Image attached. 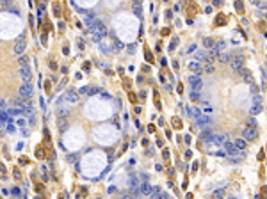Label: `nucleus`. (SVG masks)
Returning a JSON list of instances; mask_svg holds the SVG:
<instances>
[{"mask_svg":"<svg viewBox=\"0 0 267 199\" xmlns=\"http://www.w3.org/2000/svg\"><path fill=\"white\" fill-rule=\"evenodd\" d=\"M151 190H153V187H151L150 183H141V195H143V197H144V195H150Z\"/></svg>","mask_w":267,"mask_h":199,"instance_id":"obj_13","label":"nucleus"},{"mask_svg":"<svg viewBox=\"0 0 267 199\" xmlns=\"http://www.w3.org/2000/svg\"><path fill=\"white\" fill-rule=\"evenodd\" d=\"M214 131H210V130H203L201 131V139H203V142H207V144H214Z\"/></svg>","mask_w":267,"mask_h":199,"instance_id":"obj_9","label":"nucleus"},{"mask_svg":"<svg viewBox=\"0 0 267 199\" xmlns=\"http://www.w3.org/2000/svg\"><path fill=\"white\" fill-rule=\"evenodd\" d=\"M185 144H191V135H185Z\"/></svg>","mask_w":267,"mask_h":199,"instance_id":"obj_40","label":"nucleus"},{"mask_svg":"<svg viewBox=\"0 0 267 199\" xmlns=\"http://www.w3.org/2000/svg\"><path fill=\"white\" fill-rule=\"evenodd\" d=\"M134 13H136V14L141 18V14H143V13H141V6H139V7H137V6H134Z\"/></svg>","mask_w":267,"mask_h":199,"instance_id":"obj_32","label":"nucleus"},{"mask_svg":"<svg viewBox=\"0 0 267 199\" xmlns=\"http://www.w3.org/2000/svg\"><path fill=\"white\" fill-rule=\"evenodd\" d=\"M253 101H255V105H260V103H262V96H260V94H255Z\"/></svg>","mask_w":267,"mask_h":199,"instance_id":"obj_31","label":"nucleus"},{"mask_svg":"<svg viewBox=\"0 0 267 199\" xmlns=\"http://www.w3.org/2000/svg\"><path fill=\"white\" fill-rule=\"evenodd\" d=\"M36 155H37V158H43V149H37Z\"/></svg>","mask_w":267,"mask_h":199,"instance_id":"obj_36","label":"nucleus"},{"mask_svg":"<svg viewBox=\"0 0 267 199\" xmlns=\"http://www.w3.org/2000/svg\"><path fill=\"white\" fill-rule=\"evenodd\" d=\"M225 21H226V18H225V16H222V14H221V16H217V20H215V23H217V25H222V23H225Z\"/></svg>","mask_w":267,"mask_h":199,"instance_id":"obj_29","label":"nucleus"},{"mask_svg":"<svg viewBox=\"0 0 267 199\" xmlns=\"http://www.w3.org/2000/svg\"><path fill=\"white\" fill-rule=\"evenodd\" d=\"M173 126H174V128H180V126H182V121L178 119V117H173Z\"/></svg>","mask_w":267,"mask_h":199,"instance_id":"obj_28","label":"nucleus"},{"mask_svg":"<svg viewBox=\"0 0 267 199\" xmlns=\"http://www.w3.org/2000/svg\"><path fill=\"white\" fill-rule=\"evenodd\" d=\"M230 66H232L233 71L239 73V71L244 68V57H242V55H233V57L230 59Z\"/></svg>","mask_w":267,"mask_h":199,"instance_id":"obj_3","label":"nucleus"},{"mask_svg":"<svg viewBox=\"0 0 267 199\" xmlns=\"http://www.w3.org/2000/svg\"><path fill=\"white\" fill-rule=\"evenodd\" d=\"M242 135H244V139H246V141H255V139L258 137V131H256L255 128L248 126V128L242 130Z\"/></svg>","mask_w":267,"mask_h":199,"instance_id":"obj_4","label":"nucleus"},{"mask_svg":"<svg viewBox=\"0 0 267 199\" xmlns=\"http://www.w3.org/2000/svg\"><path fill=\"white\" fill-rule=\"evenodd\" d=\"M20 77H21L23 82H30L32 80V71H30L29 66H21L20 68Z\"/></svg>","mask_w":267,"mask_h":199,"instance_id":"obj_5","label":"nucleus"},{"mask_svg":"<svg viewBox=\"0 0 267 199\" xmlns=\"http://www.w3.org/2000/svg\"><path fill=\"white\" fill-rule=\"evenodd\" d=\"M70 114V108H64V107H59V116L61 117H66Z\"/></svg>","mask_w":267,"mask_h":199,"instance_id":"obj_24","label":"nucleus"},{"mask_svg":"<svg viewBox=\"0 0 267 199\" xmlns=\"http://www.w3.org/2000/svg\"><path fill=\"white\" fill-rule=\"evenodd\" d=\"M146 59H148V60H153V57H151V53H150L148 50H146Z\"/></svg>","mask_w":267,"mask_h":199,"instance_id":"obj_38","label":"nucleus"},{"mask_svg":"<svg viewBox=\"0 0 267 199\" xmlns=\"http://www.w3.org/2000/svg\"><path fill=\"white\" fill-rule=\"evenodd\" d=\"M18 62H20V66H29V57L21 53V55L18 57Z\"/></svg>","mask_w":267,"mask_h":199,"instance_id":"obj_22","label":"nucleus"},{"mask_svg":"<svg viewBox=\"0 0 267 199\" xmlns=\"http://www.w3.org/2000/svg\"><path fill=\"white\" fill-rule=\"evenodd\" d=\"M14 178H16V180H20V178H21V174H20V171H18V169L14 171Z\"/></svg>","mask_w":267,"mask_h":199,"instance_id":"obj_35","label":"nucleus"},{"mask_svg":"<svg viewBox=\"0 0 267 199\" xmlns=\"http://www.w3.org/2000/svg\"><path fill=\"white\" fill-rule=\"evenodd\" d=\"M98 45H100V48H102V52H103V53H109L110 50H114L112 46H109V45H107V43H105V41H100V43H98Z\"/></svg>","mask_w":267,"mask_h":199,"instance_id":"obj_18","label":"nucleus"},{"mask_svg":"<svg viewBox=\"0 0 267 199\" xmlns=\"http://www.w3.org/2000/svg\"><path fill=\"white\" fill-rule=\"evenodd\" d=\"M57 126H59V130H61V131H64L66 128H68V123H66V119H64V117H59Z\"/></svg>","mask_w":267,"mask_h":199,"instance_id":"obj_19","label":"nucleus"},{"mask_svg":"<svg viewBox=\"0 0 267 199\" xmlns=\"http://www.w3.org/2000/svg\"><path fill=\"white\" fill-rule=\"evenodd\" d=\"M210 197H212V199H225V190H222V188H221V190H214Z\"/></svg>","mask_w":267,"mask_h":199,"instance_id":"obj_17","label":"nucleus"},{"mask_svg":"<svg viewBox=\"0 0 267 199\" xmlns=\"http://www.w3.org/2000/svg\"><path fill=\"white\" fill-rule=\"evenodd\" d=\"M20 96H23V98H32L34 96V89H32V85H30V82H23L20 85Z\"/></svg>","mask_w":267,"mask_h":199,"instance_id":"obj_2","label":"nucleus"},{"mask_svg":"<svg viewBox=\"0 0 267 199\" xmlns=\"http://www.w3.org/2000/svg\"><path fill=\"white\" fill-rule=\"evenodd\" d=\"M253 6H256L258 9H267V2L265 0H249Z\"/></svg>","mask_w":267,"mask_h":199,"instance_id":"obj_16","label":"nucleus"},{"mask_svg":"<svg viewBox=\"0 0 267 199\" xmlns=\"http://www.w3.org/2000/svg\"><path fill=\"white\" fill-rule=\"evenodd\" d=\"M263 199H267V194H263Z\"/></svg>","mask_w":267,"mask_h":199,"instance_id":"obj_43","label":"nucleus"},{"mask_svg":"<svg viewBox=\"0 0 267 199\" xmlns=\"http://www.w3.org/2000/svg\"><path fill=\"white\" fill-rule=\"evenodd\" d=\"M196 124H198V126H207V124H210V116H208V114H199V116L196 117Z\"/></svg>","mask_w":267,"mask_h":199,"instance_id":"obj_8","label":"nucleus"},{"mask_svg":"<svg viewBox=\"0 0 267 199\" xmlns=\"http://www.w3.org/2000/svg\"><path fill=\"white\" fill-rule=\"evenodd\" d=\"M162 157H164V158H166V160H167V158H169V151H167V149H164V153H162Z\"/></svg>","mask_w":267,"mask_h":199,"instance_id":"obj_34","label":"nucleus"},{"mask_svg":"<svg viewBox=\"0 0 267 199\" xmlns=\"http://www.w3.org/2000/svg\"><path fill=\"white\" fill-rule=\"evenodd\" d=\"M203 45H205L207 48H214V46H215V41H214L212 37H205V39H203Z\"/></svg>","mask_w":267,"mask_h":199,"instance_id":"obj_20","label":"nucleus"},{"mask_svg":"<svg viewBox=\"0 0 267 199\" xmlns=\"http://www.w3.org/2000/svg\"><path fill=\"white\" fill-rule=\"evenodd\" d=\"M189 70L199 75V73H201V64H199L198 60H194V62H191V64H189Z\"/></svg>","mask_w":267,"mask_h":199,"instance_id":"obj_15","label":"nucleus"},{"mask_svg":"<svg viewBox=\"0 0 267 199\" xmlns=\"http://www.w3.org/2000/svg\"><path fill=\"white\" fill-rule=\"evenodd\" d=\"M246 144H248V142H246V139H244V137H242V139H235V141H233L235 149H246Z\"/></svg>","mask_w":267,"mask_h":199,"instance_id":"obj_14","label":"nucleus"},{"mask_svg":"<svg viewBox=\"0 0 267 199\" xmlns=\"http://www.w3.org/2000/svg\"><path fill=\"white\" fill-rule=\"evenodd\" d=\"M217 57H219V60H221L222 64H225V62H230V59H232V57H230V55H228L226 52H221V53H219Z\"/></svg>","mask_w":267,"mask_h":199,"instance_id":"obj_21","label":"nucleus"},{"mask_svg":"<svg viewBox=\"0 0 267 199\" xmlns=\"http://www.w3.org/2000/svg\"><path fill=\"white\" fill-rule=\"evenodd\" d=\"M235 9H237L239 13H244V6H242L240 0H237V2H235Z\"/></svg>","mask_w":267,"mask_h":199,"instance_id":"obj_27","label":"nucleus"},{"mask_svg":"<svg viewBox=\"0 0 267 199\" xmlns=\"http://www.w3.org/2000/svg\"><path fill=\"white\" fill-rule=\"evenodd\" d=\"M89 30H91V32H96L98 36H105V34H107V27L102 23L100 20H96V18L93 20V23L89 25Z\"/></svg>","mask_w":267,"mask_h":199,"instance_id":"obj_1","label":"nucleus"},{"mask_svg":"<svg viewBox=\"0 0 267 199\" xmlns=\"http://www.w3.org/2000/svg\"><path fill=\"white\" fill-rule=\"evenodd\" d=\"M265 18H267V14H265Z\"/></svg>","mask_w":267,"mask_h":199,"instance_id":"obj_45","label":"nucleus"},{"mask_svg":"<svg viewBox=\"0 0 267 199\" xmlns=\"http://www.w3.org/2000/svg\"><path fill=\"white\" fill-rule=\"evenodd\" d=\"M198 60H207L208 59V53H205V52H196V55H194Z\"/></svg>","mask_w":267,"mask_h":199,"instance_id":"obj_23","label":"nucleus"},{"mask_svg":"<svg viewBox=\"0 0 267 199\" xmlns=\"http://www.w3.org/2000/svg\"><path fill=\"white\" fill-rule=\"evenodd\" d=\"M150 199H164V194L160 192L159 187H153V190H151V194H150Z\"/></svg>","mask_w":267,"mask_h":199,"instance_id":"obj_12","label":"nucleus"},{"mask_svg":"<svg viewBox=\"0 0 267 199\" xmlns=\"http://www.w3.org/2000/svg\"><path fill=\"white\" fill-rule=\"evenodd\" d=\"M121 199H132V195H130V194H125V195H123Z\"/></svg>","mask_w":267,"mask_h":199,"instance_id":"obj_41","label":"nucleus"},{"mask_svg":"<svg viewBox=\"0 0 267 199\" xmlns=\"http://www.w3.org/2000/svg\"><path fill=\"white\" fill-rule=\"evenodd\" d=\"M262 112V105H255V107H251V114L255 116V114H260Z\"/></svg>","mask_w":267,"mask_h":199,"instance_id":"obj_25","label":"nucleus"},{"mask_svg":"<svg viewBox=\"0 0 267 199\" xmlns=\"http://www.w3.org/2000/svg\"><path fill=\"white\" fill-rule=\"evenodd\" d=\"M191 100H194V101L199 100V91H192V93H191Z\"/></svg>","mask_w":267,"mask_h":199,"instance_id":"obj_30","label":"nucleus"},{"mask_svg":"<svg viewBox=\"0 0 267 199\" xmlns=\"http://www.w3.org/2000/svg\"><path fill=\"white\" fill-rule=\"evenodd\" d=\"M203 71H205V73H212V71H214V66H212L210 62L205 64V66H203Z\"/></svg>","mask_w":267,"mask_h":199,"instance_id":"obj_26","label":"nucleus"},{"mask_svg":"<svg viewBox=\"0 0 267 199\" xmlns=\"http://www.w3.org/2000/svg\"><path fill=\"white\" fill-rule=\"evenodd\" d=\"M176 43H178V39L174 37V39H173V43H171V48H174V46H176Z\"/></svg>","mask_w":267,"mask_h":199,"instance_id":"obj_39","label":"nucleus"},{"mask_svg":"<svg viewBox=\"0 0 267 199\" xmlns=\"http://www.w3.org/2000/svg\"><path fill=\"white\" fill-rule=\"evenodd\" d=\"M239 75L242 77V80H244V82H248L249 85H253V84H255V80H253V75H251V71H249V70L242 68V70L239 71Z\"/></svg>","mask_w":267,"mask_h":199,"instance_id":"obj_7","label":"nucleus"},{"mask_svg":"<svg viewBox=\"0 0 267 199\" xmlns=\"http://www.w3.org/2000/svg\"><path fill=\"white\" fill-rule=\"evenodd\" d=\"M23 52H25V41H23V36H21V37L16 41V45H14V53L21 55Z\"/></svg>","mask_w":267,"mask_h":199,"instance_id":"obj_10","label":"nucleus"},{"mask_svg":"<svg viewBox=\"0 0 267 199\" xmlns=\"http://www.w3.org/2000/svg\"><path fill=\"white\" fill-rule=\"evenodd\" d=\"M189 84H191V87H192V91H199L203 87V82H201V78L199 77H189Z\"/></svg>","mask_w":267,"mask_h":199,"instance_id":"obj_6","label":"nucleus"},{"mask_svg":"<svg viewBox=\"0 0 267 199\" xmlns=\"http://www.w3.org/2000/svg\"><path fill=\"white\" fill-rule=\"evenodd\" d=\"M137 4L141 6V0H134V6H137Z\"/></svg>","mask_w":267,"mask_h":199,"instance_id":"obj_42","label":"nucleus"},{"mask_svg":"<svg viewBox=\"0 0 267 199\" xmlns=\"http://www.w3.org/2000/svg\"><path fill=\"white\" fill-rule=\"evenodd\" d=\"M7 131H11V134H13V131H14V126H13V124H11V123H9V124H7Z\"/></svg>","mask_w":267,"mask_h":199,"instance_id":"obj_37","label":"nucleus"},{"mask_svg":"<svg viewBox=\"0 0 267 199\" xmlns=\"http://www.w3.org/2000/svg\"><path fill=\"white\" fill-rule=\"evenodd\" d=\"M164 199H169V197H167V195H164Z\"/></svg>","mask_w":267,"mask_h":199,"instance_id":"obj_44","label":"nucleus"},{"mask_svg":"<svg viewBox=\"0 0 267 199\" xmlns=\"http://www.w3.org/2000/svg\"><path fill=\"white\" fill-rule=\"evenodd\" d=\"M64 98H66V100H70L71 103H77V101H78V94H77L73 89H68V91H66Z\"/></svg>","mask_w":267,"mask_h":199,"instance_id":"obj_11","label":"nucleus"},{"mask_svg":"<svg viewBox=\"0 0 267 199\" xmlns=\"http://www.w3.org/2000/svg\"><path fill=\"white\" fill-rule=\"evenodd\" d=\"M248 124H249V126H253V128H255V126H256V121H255V119H253V117H248Z\"/></svg>","mask_w":267,"mask_h":199,"instance_id":"obj_33","label":"nucleus"}]
</instances>
